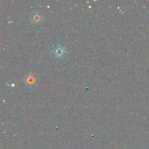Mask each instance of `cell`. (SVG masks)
Returning a JSON list of instances; mask_svg holds the SVG:
<instances>
[{"label": "cell", "mask_w": 149, "mask_h": 149, "mask_svg": "<svg viewBox=\"0 0 149 149\" xmlns=\"http://www.w3.org/2000/svg\"><path fill=\"white\" fill-rule=\"evenodd\" d=\"M54 55L56 57H61L62 55H63V54L65 53V50H64L63 48L60 47H57L53 51Z\"/></svg>", "instance_id": "obj_1"}]
</instances>
